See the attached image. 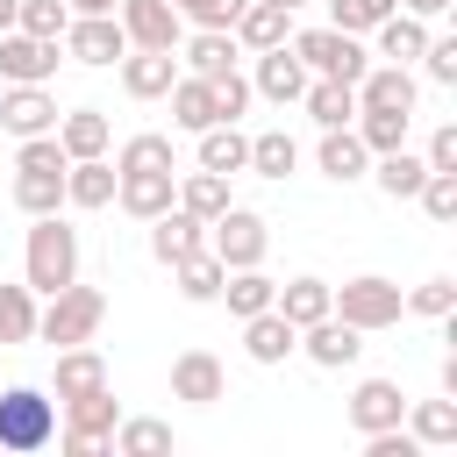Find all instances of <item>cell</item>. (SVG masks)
<instances>
[{"label":"cell","instance_id":"obj_23","mask_svg":"<svg viewBox=\"0 0 457 457\" xmlns=\"http://www.w3.org/2000/svg\"><path fill=\"white\" fill-rule=\"evenodd\" d=\"M243 350H250V364H286V357L300 350V328H293L278 307H264V314L243 321Z\"/></svg>","mask_w":457,"mask_h":457},{"label":"cell","instance_id":"obj_10","mask_svg":"<svg viewBox=\"0 0 457 457\" xmlns=\"http://www.w3.org/2000/svg\"><path fill=\"white\" fill-rule=\"evenodd\" d=\"M57 43H64V57H71V64H93V71L121 64V50H129V36H121V21H114V14H71Z\"/></svg>","mask_w":457,"mask_h":457},{"label":"cell","instance_id":"obj_3","mask_svg":"<svg viewBox=\"0 0 457 457\" xmlns=\"http://www.w3.org/2000/svg\"><path fill=\"white\" fill-rule=\"evenodd\" d=\"M107 321V293L100 286H57V293H43V307H36V336L50 343V350H64V343H93V328Z\"/></svg>","mask_w":457,"mask_h":457},{"label":"cell","instance_id":"obj_25","mask_svg":"<svg viewBox=\"0 0 457 457\" xmlns=\"http://www.w3.org/2000/svg\"><path fill=\"white\" fill-rule=\"evenodd\" d=\"M50 136L64 143V157H107L114 121H107L100 107H71V114H57V129H50Z\"/></svg>","mask_w":457,"mask_h":457},{"label":"cell","instance_id":"obj_11","mask_svg":"<svg viewBox=\"0 0 457 457\" xmlns=\"http://www.w3.org/2000/svg\"><path fill=\"white\" fill-rule=\"evenodd\" d=\"M250 57H257V64H250V93L271 100V107H300V93H307L314 71H307L286 43H278V50H250Z\"/></svg>","mask_w":457,"mask_h":457},{"label":"cell","instance_id":"obj_53","mask_svg":"<svg viewBox=\"0 0 457 457\" xmlns=\"http://www.w3.org/2000/svg\"><path fill=\"white\" fill-rule=\"evenodd\" d=\"M71 14H114V0H64Z\"/></svg>","mask_w":457,"mask_h":457},{"label":"cell","instance_id":"obj_51","mask_svg":"<svg viewBox=\"0 0 457 457\" xmlns=\"http://www.w3.org/2000/svg\"><path fill=\"white\" fill-rule=\"evenodd\" d=\"M421 164H428V171H457V121H443V129L428 136V150H421Z\"/></svg>","mask_w":457,"mask_h":457},{"label":"cell","instance_id":"obj_28","mask_svg":"<svg viewBox=\"0 0 457 457\" xmlns=\"http://www.w3.org/2000/svg\"><path fill=\"white\" fill-rule=\"evenodd\" d=\"M400 421H407V436H414L421 450H450V443H457V400H450V393H443V400H407Z\"/></svg>","mask_w":457,"mask_h":457},{"label":"cell","instance_id":"obj_34","mask_svg":"<svg viewBox=\"0 0 457 457\" xmlns=\"http://www.w3.org/2000/svg\"><path fill=\"white\" fill-rule=\"evenodd\" d=\"M271 307L293 321V328H307V321H321L328 314V278H314V271H300V278H286L278 293H271Z\"/></svg>","mask_w":457,"mask_h":457},{"label":"cell","instance_id":"obj_12","mask_svg":"<svg viewBox=\"0 0 457 457\" xmlns=\"http://www.w3.org/2000/svg\"><path fill=\"white\" fill-rule=\"evenodd\" d=\"M300 350H307V364H321V371H350V364L364 357V328H350L343 314H321V321L300 328Z\"/></svg>","mask_w":457,"mask_h":457},{"label":"cell","instance_id":"obj_44","mask_svg":"<svg viewBox=\"0 0 457 457\" xmlns=\"http://www.w3.org/2000/svg\"><path fill=\"white\" fill-rule=\"evenodd\" d=\"M400 0H328V29H350V36H371Z\"/></svg>","mask_w":457,"mask_h":457},{"label":"cell","instance_id":"obj_29","mask_svg":"<svg viewBox=\"0 0 457 457\" xmlns=\"http://www.w3.org/2000/svg\"><path fill=\"white\" fill-rule=\"evenodd\" d=\"M314 164H321L336 186H350V179H364V171H371V150L357 143V129H321V150H314Z\"/></svg>","mask_w":457,"mask_h":457},{"label":"cell","instance_id":"obj_9","mask_svg":"<svg viewBox=\"0 0 457 457\" xmlns=\"http://www.w3.org/2000/svg\"><path fill=\"white\" fill-rule=\"evenodd\" d=\"M64 43H43L29 29H0V86H50Z\"/></svg>","mask_w":457,"mask_h":457},{"label":"cell","instance_id":"obj_41","mask_svg":"<svg viewBox=\"0 0 457 457\" xmlns=\"http://www.w3.org/2000/svg\"><path fill=\"white\" fill-rule=\"evenodd\" d=\"M0 343L7 350L36 343V293L29 286H0Z\"/></svg>","mask_w":457,"mask_h":457},{"label":"cell","instance_id":"obj_31","mask_svg":"<svg viewBox=\"0 0 457 457\" xmlns=\"http://www.w3.org/2000/svg\"><path fill=\"white\" fill-rule=\"evenodd\" d=\"M250 164V136L236 129V121H214V129H200V171H221V179H236Z\"/></svg>","mask_w":457,"mask_h":457},{"label":"cell","instance_id":"obj_49","mask_svg":"<svg viewBox=\"0 0 457 457\" xmlns=\"http://www.w3.org/2000/svg\"><path fill=\"white\" fill-rule=\"evenodd\" d=\"M250 100H257V93H250V79H243V71H221V79H214V107H221V121H243V114H250Z\"/></svg>","mask_w":457,"mask_h":457},{"label":"cell","instance_id":"obj_45","mask_svg":"<svg viewBox=\"0 0 457 457\" xmlns=\"http://www.w3.org/2000/svg\"><path fill=\"white\" fill-rule=\"evenodd\" d=\"M407 314H421V321H450V314H457V278H421V286L407 293Z\"/></svg>","mask_w":457,"mask_h":457},{"label":"cell","instance_id":"obj_24","mask_svg":"<svg viewBox=\"0 0 457 457\" xmlns=\"http://www.w3.org/2000/svg\"><path fill=\"white\" fill-rule=\"evenodd\" d=\"M164 100H171V121H179L186 136H200V129H214V121H221V107H214V79H193V71H179Z\"/></svg>","mask_w":457,"mask_h":457},{"label":"cell","instance_id":"obj_30","mask_svg":"<svg viewBox=\"0 0 457 457\" xmlns=\"http://www.w3.org/2000/svg\"><path fill=\"white\" fill-rule=\"evenodd\" d=\"M371 36H378V57H386V64H414V57H421V43H428V21H421V14H407V7H393Z\"/></svg>","mask_w":457,"mask_h":457},{"label":"cell","instance_id":"obj_38","mask_svg":"<svg viewBox=\"0 0 457 457\" xmlns=\"http://www.w3.org/2000/svg\"><path fill=\"white\" fill-rule=\"evenodd\" d=\"M114 171H179V150H171V136L143 129V136H129L114 150Z\"/></svg>","mask_w":457,"mask_h":457},{"label":"cell","instance_id":"obj_4","mask_svg":"<svg viewBox=\"0 0 457 457\" xmlns=\"http://www.w3.org/2000/svg\"><path fill=\"white\" fill-rule=\"evenodd\" d=\"M328 314H343L350 328L378 336V328H400V314H407V293H400L393 278H378V271H357V278L328 286Z\"/></svg>","mask_w":457,"mask_h":457},{"label":"cell","instance_id":"obj_17","mask_svg":"<svg viewBox=\"0 0 457 457\" xmlns=\"http://www.w3.org/2000/svg\"><path fill=\"white\" fill-rule=\"evenodd\" d=\"M193 79H221V71H236V57H243V43L228 36V29H193V36H179V50H171Z\"/></svg>","mask_w":457,"mask_h":457},{"label":"cell","instance_id":"obj_50","mask_svg":"<svg viewBox=\"0 0 457 457\" xmlns=\"http://www.w3.org/2000/svg\"><path fill=\"white\" fill-rule=\"evenodd\" d=\"M250 0H186L179 14L193 21V29H236V14H243Z\"/></svg>","mask_w":457,"mask_h":457},{"label":"cell","instance_id":"obj_40","mask_svg":"<svg viewBox=\"0 0 457 457\" xmlns=\"http://www.w3.org/2000/svg\"><path fill=\"white\" fill-rule=\"evenodd\" d=\"M179 207L200 214V221H214L228 207V179L221 171H179Z\"/></svg>","mask_w":457,"mask_h":457},{"label":"cell","instance_id":"obj_42","mask_svg":"<svg viewBox=\"0 0 457 457\" xmlns=\"http://www.w3.org/2000/svg\"><path fill=\"white\" fill-rule=\"evenodd\" d=\"M14 207L21 214H57L64 207V171H14Z\"/></svg>","mask_w":457,"mask_h":457},{"label":"cell","instance_id":"obj_2","mask_svg":"<svg viewBox=\"0 0 457 457\" xmlns=\"http://www.w3.org/2000/svg\"><path fill=\"white\" fill-rule=\"evenodd\" d=\"M57 443V393L43 386H7L0 393V450L7 457H36Z\"/></svg>","mask_w":457,"mask_h":457},{"label":"cell","instance_id":"obj_26","mask_svg":"<svg viewBox=\"0 0 457 457\" xmlns=\"http://www.w3.org/2000/svg\"><path fill=\"white\" fill-rule=\"evenodd\" d=\"M243 50H278L286 36H293V7H271V0H250L243 14H236V29H228Z\"/></svg>","mask_w":457,"mask_h":457},{"label":"cell","instance_id":"obj_14","mask_svg":"<svg viewBox=\"0 0 457 457\" xmlns=\"http://www.w3.org/2000/svg\"><path fill=\"white\" fill-rule=\"evenodd\" d=\"M221 393H228V371H221L214 350H179V357H171V400H186V407H214Z\"/></svg>","mask_w":457,"mask_h":457},{"label":"cell","instance_id":"obj_55","mask_svg":"<svg viewBox=\"0 0 457 457\" xmlns=\"http://www.w3.org/2000/svg\"><path fill=\"white\" fill-rule=\"evenodd\" d=\"M271 7H307V0H271Z\"/></svg>","mask_w":457,"mask_h":457},{"label":"cell","instance_id":"obj_1","mask_svg":"<svg viewBox=\"0 0 457 457\" xmlns=\"http://www.w3.org/2000/svg\"><path fill=\"white\" fill-rule=\"evenodd\" d=\"M79 278V228L64 214H29V250H21V286L57 293Z\"/></svg>","mask_w":457,"mask_h":457},{"label":"cell","instance_id":"obj_56","mask_svg":"<svg viewBox=\"0 0 457 457\" xmlns=\"http://www.w3.org/2000/svg\"><path fill=\"white\" fill-rule=\"evenodd\" d=\"M171 7H186V0H171Z\"/></svg>","mask_w":457,"mask_h":457},{"label":"cell","instance_id":"obj_22","mask_svg":"<svg viewBox=\"0 0 457 457\" xmlns=\"http://www.w3.org/2000/svg\"><path fill=\"white\" fill-rule=\"evenodd\" d=\"M64 207H114V157H71L64 164Z\"/></svg>","mask_w":457,"mask_h":457},{"label":"cell","instance_id":"obj_27","mask_svg":"<svg viewBox=\"0 0 457 457\" xmlns=\"http://www.w3.org/2000/svg\"><path fill=\"white\" fill-rule=\"evenodd\" d=\"M300 107H307L314 129H350V121H357V86H343V79H307Z\"/></svg>","mask_w":457,"mask_h":457},{"label":"cell","instance_id":"obj_8","mask_svg":"<svg viewBox=\"0 0 457 457\" xmlns=\"http://www.w3.org/2000/svg\"><path fill=\"white\" fill-rule=\"evenodd\" d=\"M114 21L129 36V50H179V36H186V14L171 0H114Z\"/></svg>","mask_w":457,"mask_h":457},{"label":"cell","instance_id":"obj_32","mask_svg":"<svg viewBox=\"0 0 457 457\" xmlns=\"http://www.w3.org/2000/svg\"><path fill=\"white\" fill-rule=\"evenodd\" d=\"M364 179H378V193H386V200H414V193H421V179H428V164L400 143V150L371 157V171H364Z\"/></svg>","mask_w":457,"mask_h":457},{"label":"cell","instance_id":"obj_6","mask_svg":"<svg viewBox=\"0 0 457 457\" xmlns=\"http://www.w3.org/2000/svg\"><path fill=\"white\" fill-rule=\"evenodd\" d=\"M57 407H64V428H57L64 457H100V450H107V436H114V421H121V400H114V386H100V393H79V400H57Z\"/></svg>","mask_w":457,"mask_h":457},{"label":"cell","instance_id":"obj_37","mask_svg":"<svg viewBox=\"0 0 457 457\" xmlns=\"http://www.w3.org/2000/svg\"><path fill=\"white\" fill-rule=\"evenodd\" d=\"M107 443H114V457H157V450H171V421H150V414H121Z\"/></svg>","mask_w":457,"mask_h":457},{"label":"cell","instance_id":"obj_19","mask_svg":"<svg viewBox=\"0 0 457 457\" xmlns=\"http://www.w3.org/2000/svg\"><path fill=\"white\" fill-rule=\"evenodd\" d=\"M414 100H421V79H414L407 64H364V79H357V107L414 114Z\"/></svg>","mask_w":457,"mask_h":457},{"label":"cell","instance_id":"obj_47","mask_svg":"<svg viewBox=\"0 0 457 457\" xmlns=\"http://www.w3.org/2000/svg\"><path fill=\"white\" fill-rule=\"evenodd\" d=\"M71 157H64V143L57 136H21L14 143V171H64Z\"/></svg>","mask_w":457,"mask_h":457},{"label":"cell","instance_id":"obj_52","mask_svg":"<svg viewBox=\"0 0 457 457\" xmlns=\"http://www.w3.org/2000/svg\"><path fill=\"white\" fill-rule=\"evenodd\" d=\"M400 7H407V14H421V21H436V14L450 7V0H400Z\"/></svg>","mask_w":457,"mask_h":457},{"label":"cell","instance_id":"obj_20","mask_svg":"<svg viewBox=\"0 0 457 457\" xmlns=\"http://www.w3.org/2000/svg\"><path fill=\"white\" fill-rule=\"evenodd\" d=\"M193 250H207V221L171 200V207L150 221V257H157V264H179V257H193Z\"/></svg>","mask_w":457,"mask_h":457},{"label":"cell","instance_id":"obj_46","mask_svg":"<svg viewBox=\"0 0 457 457\" xmlns=\"http://www.w3.org/2000/svg\"><path fill=\"white\" fill-rule=\"evenodd\" d=\"M414 200H421V214H428V221H443V228H450V221H457V171H428Z\"/></svg>","mask_w":457,"mask_h":457},{"label":"cell","instance_id":"obj_36","mask_svg":"<svg viewBox=\"0 0 457 457\" xmlns=\"http://www.w3.org/2000/svg\"><path fill=\"white\" fill-rule=\"evenodd\" d=\"M171 278H179V293H186L193 307H207V300L221 293V278H228V264H221L214 250H193V257H179V264H171Z\"/></svg>","mask_w":457,"mask_h":457},{"label":"cell","instance_id":"obj_43","mask_svg":"<svg viewBox=\"0 0 457 457\" xmlns=\"http://www.w3.org/2000/svg\"><path fill=\"white\" fill-rule=\"evenodd\" d=\"M64 21H71V7H64V0H14V29L43 36V43H57V36H64Z\"/></svg>","mask_w":457,"mask_h":457},{"label":"cell","instance_id":"obj_35","mask_svg":"<svg viewBox=\"0 0 457 457\" xmlns=\"http://www.w3.org/2000/svg\"><path fill=\"white\" fill-rule=\"evenodd\" d=\"M357 143L371 150V157H386V150H400L407 143V129H414V114H393V107H357Z\"/></svg>","mask_w":457,"mask_h":457},{"label":"cell","instance_id":"obj_15","mask_svg":"<svg viewBox=\"0 0 457 457\" xmlns=\"http://www.w3.org/2000/svg\"><path fill=\"white\" fill-rule=\"evenodd\" d=\"M179 200V171H114V207L136 221H157Z\"/></svg>","mask_w":457,"mask_h":457},{"label":"cell","instance_id":"obj_13","mask_svg":"<svg viewBox=\"0 0 457 457\" xmlns=\"http://www.w3.org/2000/svg\"><path fill=\"white\" fill-rule=\"evenodd\" d=\"M0 129L21 136H50L57 129V93L50 86H0Z\"/></svg>","mask_w":457,"mask_h":457},{"label":"cell","instance_id":"obj_39","mask_svg":"<svg viewBox=\"0 0 457 457\" xmlns=\"http://www.w3.org/2000/svg\"><path fill=\"white\" fill-rule=\"evenodd\" d=\"M300 164V143L286 136V129H264V136H250V164L243 171H257V179H286Z\"/></svg>","mask_w":457,"mask_h":457},{"label":"cell","instance_id":"obj_54","mask_svg":"<svg viewBox=\"0 0 457 457\" xmlns=\"http://www.w3.org/2000/svg\"><path fill=\"white\" fill-rule=\"evenodd\" d=\"M0 29H14V0H0Z\"/></svg>","mask_w":457,"mask_h":457},{"label":"cell","instance_id":"obj_48","mask_svg":"<svg viewBox=\"0 0 457 457\" xmlns=\"http://www.w3.org/2000/svg\"><path fill=\"white\" fill-rule=\"evenodd\" d=\"M421 71H428V86H457V36H428L421 43Z\"/></svg>","mask_w":457,"mask_h":457},{"label":"cell","instance_id":"obj_33","mask_svg":"<svg viewBox=\"0 0 457 457\" xmlns=\"http://www.w3.org/2000/svg\"><path fill=\"white\" fill-rule=\"evenodd\" d=\"M271 293H278V278H264V264H243V271H228V278H221V293H214V300H228V314H236V321H250V314H264V307H271Z\"/></svg>","mask_w":457,"mask_h":457},{"label":"cell","instance_id":"obj_21","mask_svg":"<svg viewBox=\"0 0 457 457\" xmlns=\"http://www.w3.org/2000/svg\"><path fill=\"white\" fill-rule=\"evenodd\" d=\"M100 386H107V357L93 343H64L57 364H50V393L57 400H79V393H100Z\"/></svg>","mask_w":457,"mask_h":457},{"label":"cell","instance_id":"obj_5","mask_svg":"<svg viewBox=\"0 0 457 457\" xmlns=\"http://www.w3.org/2000/svg\"><path fill=\"white\" fill-rule=\"evenodd\" d=\"M286 50H293L314 79H343V86H357V79H364V64H371V50H364L350 29H293V36H286Z\"/></svg>","mask_w":457,"mask_h":457},{"label":"cell","instance_id":"obj_7","mask_svg":"<svg viewBox=\"0 0 457 457\" xmlns=\"http://www.w3.org/2000/svg\"><path fill=\"white\" fill-rule=\"evenodd\" d=\"M207 250L228 264V271H243V264H264V250H271V221L257 214V207H221L214 221H207Z\"/></svg>","mask_w":457,"mask_h":457},{"label":"cell","instance_id":"obj_16","mask_svg":"<svg viewBox=\"0 0 457 457\" xmlns=\"http://www.w3.org/2000/svg\"><path fill=\"white\" fill-rule=\"evenodd\" d=\"M400 414H407V393H400V378H357V393H350V428H357V436L400 428Z\"/></svg>","mask_w":457,"mask_h":457},{"label":"cell","instance_id":"obj_18","mask_svg":"<svg viewBox=\"0 0 457 457\" xmlns=\"http://www.w3.org/2000/svg\"><path fill=\"white\" fill-rule=\"evenodd\" d=\"M121 93L129 100H164L171 93V79H179V57L171 50H121Z\"/></svg>","mask_w":457,"mask_h":457}]
</instances>
